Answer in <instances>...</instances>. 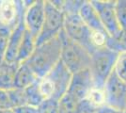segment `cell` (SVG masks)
Listing matches in <instances>:
<instances>
[{
  "label": "cell",
  "instance_id": "7c38bea8",
  "mask_svg": "<svg viewBox=\"0 0 126 113\" xmlns=\"http://www.w3.org/2000/svg\"><path fill=\"white\" fill-rule=\"evenodd\" d=\"M97 110L87 99L78 100L69 93H66L58 102L59 113H96Z\"/></svg>",
  "mask_w": 126,
  "mask_h": 113
},
{
  "label": "cell",
  "instance_id": "f1b7e54d",
  "mask_svg": "<svg viewBox=\"0 0 126 113\" xmlns=\"http://www.w3.org/2000/svg\"><path fill=\"white\" fill-rule=\"evenodd\" d=\"M125 110H126V108H125Z\"/></svg>",
  "mask_w": 126,
  "mask_h": 113
},
{
  "label": "cell",
  "instance_id": "7a4b0ae2",
  "mask_svg": "<svg viewBox=\"0 0 126 113\" xmlns=\"http://www.w3.org/2000/svg\"><path fill=\"white\" fill-rule=\"evenodd\" d=\"M71 79L72 73L60 60L47 75L39 79V89L43 99H52L59 102L68 92Z\"/></svg>",
  "mask_w": 126,
  "mask_h": 113
},
{
  "label": "cell",
  "instance_id": "277c9868",
  "mask_svg": "<svg viewBox=\"0 0 126 113\" xmlns=\"http://www.w3.org/2000/svg\"><path fill=\"white\" fill-rule=\"evenodd\" d=\"M59 37L61 40L60 60L72 75L82 70L89 69L90 53L79 43L72 41L62 30Z\"/></svg>",
  "mask_w": 126,
  "mask_h": 113
},
{
  "label": "cell",
  "instance_id": "5bb4252c",
  "mask_svg": "<svg viewBox=\"0 0 126 113\" xmlns=\"http://www.w3.org/2000/svg\"><path fill=\"white\" fill-rule=\"evenodd\" d=\"M79 15L91 32H105L97 12L90 1H85L79 10Z\"/></svg>",
  "mask_w": 126,
  "mask_h": 113
},
{
  "label": "cell",
  "instance_id": "ffe728a7",
  "mask_svg": "<svg viewBox=\"0 0 126 113\" xmlns=\"http://www.w3.org/2000/svg\"><path fill=\"white\" fill-rule=\"evenodd\" d=\"M86 99L90 103V105H92L97 109H99L100 108L105 106V97L104 89L101 90V89L93 88L89 92V93L88 94Z\"/></svg>",
  "mask_w": 126,
  "mask_h": 113
},
{
  "label": "cell",
  "instance_id": "83f0119b",
  "mask_svg": "<svg viewBox=\"0 0 126 113\" xmlns=\"http://www.w3.org/2000/svg\"><path fill=\"white\" fill-rule=\"evenodd\" d=\"M0 113H13L12 110H8V111H4V112H0Z\"/></svg>",
  "mask_w": 126,
  "mask_h": 113
},
{
  "label": "cell",
  "instance_id": "d4e9b609",
  "mask_svg": "<svg viewBox=\"0 0 126 113\" xmlns=\"http://www.w3.org/2000/svg\"><path fill=\"white\" fill-rule=\"evenodd\" d=\"M13 108H13L9 92L0 90V112L12 110Z\"/></svg>",
  "mask_w": 126,
  "mask_h": 113
},
{
  "label": "cell",
  "instance_id": "44dd1931",
  "mask_svg": "<svg viewBox=\"0 0 126 113\" xmlns=\"http://www.w3.org/2000/svg\"><path fill=\"white\" fill-rule=\"evenodd\" d=\"M116 16L121 28L126 27V0H117L115 3Z\"/></svg>",
  "mask_w": 126,
  "mask_h": 113
},
{
  "label": "cell",
  "instance_id": "484cf974",
  "mask_svg": "<svg viewBox=\"0 0 126 113\" xmlns=\"http://www.w3.org/2000/svg\"><path fill=\"white\" fill-rule=\"evenodd\" d=\"M13 113H39L38 108L31 106H23L12 109Z\"/></svg>",
  "mask_w": 126,
  "mask_h": 113
},
{
  "label": "cell",
  "instance_id": "4316f807",
  "mask_svg": "<svg viewBox=\"0 0 126 113\" xmlns=\"http://www.w3.org/2000/svg\"><path fill=\"white\" fill-rule=\"evenodd\" d=\"M96 113H126V110H121V109H117L107 106H104L99 108Z\"/></svg>",
  "mask_w": 126,
  "mask_h": 113
},
{
  "label": "cell",
  "instance_id": "6da1fadb",
  "mask_svg": "<svg viewBox=\"0 0 126 113\" xmlns=\"http://www.w3.org/2000/svg\"><path fill=\"white\" fill-rule=\"evenodd\" d=\"M61 40L58 36L37 45L30 58L24 61L39 79L47 75L60 61Z\"/></svg>",
  "mask_w": 126,
  "mask_h": 113
},
{
  "label": "cell",
  "instance_id": "3957f363",
  "mask_svg": "<svg viewBox=\"0 0 126 113\" xmlns=\"http://www.w3.org/2000/svg\"><path fill=\"white\" fill-rule=\"evenodd\" d=\"M119 54L106 46L95 49L90 54L89 70L93 81V87L103 90L105 82L114 71Z\"/></svg>",
  "mask_w": 126,
  "mask_h": 113
},
{
  "label": "cell",
  "instance_id": "7402d4cb",
  "mask_svg": "<svg viewBox=\"0 0 126 113\" xmlns=\"http://www.w3.org/2000/svg\"><path fill=\"white\" fill-rule=\"evenodd\" d=\"M115 74L126 83V53L119 54L114 67Z\"/></svg>",
  "mask_w": 126,
  "mask_h": 113
},
{
  "label": "cell",
  "instance_id": "cb8c5ba5",
  "mask_svg": "<svg viewBox=\"0 0 126 113\" xmlns=\"http://www.w3.org/2000/svg\"><path fill=\"white\" fill-rule=\"evenodd\" d=\"M39 113H59L58 112V101L46 99L38 107Z\"/></svg>",
  "mask_w": 126,
  "mask_h": 113
},
{
  "label": "cell",
  "instance_id": "8fae6325",
  "mask_svg": "<svg viewBox=\"0 0 126 113\" xmlns=\"http://www.w3.org/2000/svg\"><path fill=\"white\" fill-rule=\"evenodd\" d=\"M93 88V81L89 69H86L72 75L67 93L78 100H84Z\"/></svg>",
  "mask_w": 126,
  "mask_h": 113
},
{
  "label": "cell",
  "instance_id": "ac0fdd59",
  "mask_svg": "<svg viewBox=\"0 0 126 113\" xmlns=\"http://www.w3.org/2000/svg\"><path fill=\"white\" fill-rule=\"evenodd\" d=\"M105 46L118 54L126 53V27L121 28L114 36L108 37Z\"/></svg>",
  "mask_w": 126,
  "mask_h": 113
},
{
  "label": "cell",
  "instance_id": "d6986e66",
  "mask_svg": "<svg viewBox=\"0 0 126 113\" xmlns=\"http://www.w3.org/2000/svg\"><path fill=\"white\" fill-rule=\"evenodd\" d=\"M24 91L26 93L27 106L38 108L44 100L42 93L40 92V89H39V80L35 82L34 84L30 85L29 87L24 89Z\"/></svg>",
  "mask_w": 126,
  "mask_h": 113
},
{
  "label": "cell",
  "instance_id": "8992f818",
  "mask_svg": "<svg viewBox=\"0 0 126 113\" xmlns=\"http://www.w3.org/2000/svg\"><path fill=\"white\" fill-rule=\"evenodd\" d=\"M63 30L69 39L82 45L90 54L95 50L91 43V31L81 19L79 12L65 14Z\"/></svg>",
  "mask_w": 126,
  "mask_h": 113
},
{
  "label": "cell",
  "instance_id": "9a60e30c",
  "mask_svg": "<svg viewBox=\"0 0 126 113\" xmlns=\"http://www.w3.org/2000/svg\"><path fill=\"white\" fill-rule=\"evenodd\" d=\"M19 63H11L4 62L0 65V90L3 91H11L14 89V77Z\"/></svg>",
  "mask_w": 126,
  "mask_h": 113
},
{
  "label": "cell",
  "instance_id": "603a6c76",
  "mask_svg": "<svg viewBox=\"0 0 126 113\" xmlns=\"http://www.w3.org/2000/svg\"><path fill=\"white\" fill-rule=\"evenodd\" d=\"M12 29L0 23V55L4 56Z\"/></svg>",
  "mask_w": 126,
  "mask_h": 113
},
{
  "label": "cell",
  "instance_id": "52a82bcc",
  "mask_svg": "<svg viewBox=\"0 0 126 113\" xmlns=\"http://www.w3.org/2000/svg\"><path fill=\"white\" fill-rule=\"evenodd\" d=\"M105 106L117 109L126 108V83L113 73L108 77L104 86Z\"/></svg>",
  "mask_w": 126,
  "mask_h": 113
},
{
  "label": "cell",
  "instance_id": "9c48e42d",
  "mask_svg": "<svg viewBox=\"0 0 126 113\" xmlns=\"http://www.w3.org/2000/svg\"><path fill=\"white\" fill-rule=\"evenodd\" d=\"M93 8L100 18L103 27L109 37L114 36L121 29L116 16L115 3L113 0H90Z\"/></svg>",
  "mask_w": 126,
  "mask_h": 113
},
{
  "label": "cell",
  "instance_id": "30bf717a",
  "mask_svg": "<svg viewBox=\"0 0 126 113\" xmlns=\"http://www.w3.org/2000/svg\"><path fill=\"white\" fill-rule=\"evenodd\" d=\"M45 16V5L43 0L32 1L26 9L24 16V22L26 30H28L33 37L37 40L42 30Z\"/></svg>",
  "mask_w": 126,
  "mask_h": 113
},
{
  "label": "cell",
  "instance_id": "5b68a950",
  "mask_svg": "<svg viewBox=\"0 0 126 113\" xmlns=\"http://www.w3.org/2000/svg\"><path fill=\"white\" fill-rule=\"evenodd\" d=\"M45 16L42 30L36 40V46L59 36L64 27L65 15L62 11L58 9L52 1H44Z\"/></svg>",
  "mask_w": 126,
  "mask_h": 113
},
{
  "label": "cell",
  "instance_id": "e0dca14e",
  "mask_svg": "<svg viewBox=\"0 0 126 113\" xmlns=\"http://www.w3.org/2000/svg\"><path fill=\"white\" fill-rule=\"evenodd\" d=\"M35 48H36V39L32 36L28 30L26 29L21 46L18 52V56H17V62L22 63L27 60L33 54Z\"/></svg>",
  "mask_w": 126,
  "mask_h": 113
},
{
  "label": "cell",
  "instance_id": "4fadbf2b",
  "mask_svg": "<svg viewBox=\"0 0 126 113\" xmlns=\"http://www.w3.org/2000/svg\"><path fill=\"white\" fill-rule=\"evenodd\" d=\"M26 29V28L25 26V22L23 19L19 23V25L12 30L11 37L9 39V43L7 45L5 55H4V59L7 62L18 63L17 62V56H18V52H19V49L21 46Z\"/></svg>",
  "mask_w": 126,
  "mask_h": 113
},
{
  "label": "cell",
  "instance_id": "ba28073f",
  "mask_svg": "<svg viewBox=\"0 0 126 113\" xmlns=\"http://www.w3.org/2000/svg\"><path fill=\"white\" fill-rule=\"evenodd\" d=\"M32 1L0 0V23L13 30L24 19L25 12Z\"/></svg>",
  "mask_w": 126,
  "mask_h": 113
},
{
  "label": "cell",
  "instance_id": "2e32d148",
  "mask_svg": "<svg viewBox=\"0 0 126 113\" xmlns=\"http://www.w3.org/2000/svg\"><path fill=\"white\" fill-rule=\"evenodd\" d=\"M38 80L39 78L26 63H19L14 77V87L16 89H26Z\"/></svg>",
  "mask_w": 126,
  "mask_h": 113
}]
</instances>
